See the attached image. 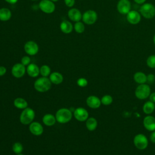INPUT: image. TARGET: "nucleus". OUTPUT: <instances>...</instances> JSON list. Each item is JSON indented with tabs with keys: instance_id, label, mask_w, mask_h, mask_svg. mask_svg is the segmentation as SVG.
<instances>
[{
	"instance_id": "obj_35",
	"label": "nucleus",
	"mask_w": 155,
	"mask_h": 155,
	"mask_svg": "<svg viewBox=\"0 0 155 155\" xmlns=\"http://www.w3.org/2000/svg\"><path fill=\"white\" fill-rule=\"evenodd\" d=\"M65 4L68 7H72L75 4V0H64Z\"/></svg>"
},
{
	"instance_id": "obj_34",
	"label": "nucleus",
	"mask_w": 155,
	"mask_h": 155,
	"mask_svg": "<svg viewBox=\"0 0 155 155\" xmlns=\"http://www.w3.org/2000/svg\"><path fill=\"white\" fill-rule=\"evenodd\" d=\"M155 81V76L153 73H150L147 75V82L149 84H152Z\"/></svg>"
},
{
	"instance_id": "obj_9",
	"label": "nucleus",
	"mask_w": 155,
	"mask_h": 155,
	"mask_svg": "<svg viewBox=\"0 0 155 155\" xmlns=\"http://www.w3.org/2000/svg\"><path fill=\"white\" fill-rule=\"evenodd\" d=\"M117 12L121 15H127L131 8V4L130 0H119L116 5Z\"/></svg>"
},
{
	"instance_id": "obj_10",
	"label": "nucleus",
	"mask_w": 155,
	"mask_h": 155,
	"mask_svg": "<svg viewBox=\"0 0 155 155\" xmlns=\"http://www.w3.org/2000/svg\"><path fill=\"white\" fill-rule=\"evenodd\" d=\"M24 49L27 54L34 56L38 53L39 51V46L36 42L33 41H28L25 43Z\"/></svg>"
},
{
	"instance_id": "obj_3",
	"label": "nucleus",
	"mask_w": 155,
	"mask_h": 155,
	"mask_svg": "<svg viewBox=\"0 0 155 155\" xmlns=\"http://www.w3.org/2000/svg\"><path fill=\"white\" fill-rule=\"evenodd\" d=\"M151 94V88L148 84H139V85L136 87L134 94L135 96L141 100H143L149 97L150 94Z\"/></svg>"
},
{
	"instance_id": "obj_18",
	"label": "nucleus",
	"mask_w": 155,
	"mask_h": 155,
	"mask_svg": "<svg viewBox=\"0 0 155 155\" xmlns=\"http://www.w3.org/2000/svg\"><path fill=\"white\" fill-rule=\"evenodd\" d=\"M26 71L28 75L31 78H35L40 73L39 68L36 64L33 63H30L28 65H27Z\"/></svg>"
},
{
	"instance_id": "obj_20",
	"label": "nucleus",
	"mask_w": 155,
	"mask_h": 155,
	"mask_svg": "<svg viewBox=\"0 0 155 155\" xmlns=\"http://www.w3.org/2000/svg\"><path fill=\"white\" fill-rule=\"evenodd\" d=\"M49 79L50 80L51 83L56 85H58L62 82L64 78L61 73L55 71V72L51 73L50 74Z\"/></svg>"
},
{
	"instance_id": "obj_16",
	"label": "nucleus",
	"mask_w": 155,
	"mask_h": 155,
	"mask_svg": "<svg viewBox=\"0 0 155 155\" xmlns=\"http://www.w3.org/2000/svg\"><path fill=\"white\" fill-rule=\"evenodd\" d=\"M68 18L75 22L80 21L82 19V14L80 10L76 8H72L70 9L68 12Z\"/></svg>"
},
{
	"instance_id": "obj_13",
	"label": "nucleus",
	"mask_w": 155,
	"mask_h": 155,
	"mask_svg": "<svg viewBox=\"0 0 155 155\" xmlns=\"http://www.w3.org/2000/svg\"><path fill=\"white\" fill-rule=\"evenodd\" d=\"M74 117L80 122H84L88 118V113L87 110L82 107L76 108L73 112Z\"/></svg>"
},
{
	"instance_id": "obj_21",
	"label": "nucleus",
	"mask_w": 155,
	"mask_h": 155,
	"mask_svg": "<svg viewBox=\"0 0 155 155\" xmlns=\"http://www.w3.org/2000/svg\"><path fill=\"white\" fill-rule=\"evenodd\" d=\"M155 110V104L150 101L145 102L142 107V110L147 115L151 114Z\"/></svg>"
},
{
	"instance_id": "obj_38",
	"label": "nucleus",
	"mask_w": 155,
	"mask_h": 155,
	"mask_svg": "<svg viewBox=\"0 0 155 155\" xmlns=\"http://www.w3.org/2000/svg\"><path fill=\"white\" fill-rule=\"evenodd\" d=\"M149 99H150L149 101H150L155 104V92L151 93V94L149 96Z\"/></svg>"
},
{
	"instance_id": "obj_4",
	"label": "nucleus",
	"mask_w": 155,
	"mask_h": 155,
	"mask_svg": "<svg viewBox=\"0 0 155 155\" xmlns=\"http://www.w3.org/2000/svg\"><path fill=\"white\" fill-rule=\"evenodd\" d=\"M56 121L60 124H65L68 122L72 117L71 111L65 108L59 109L56 113Z\"/></svg>"
},
{
	"instance_id": "obj_43",
	"label": "nucleus",
	"mask_w": 155,
	"mask_h": 155,
	"mask_svg": "<svg viewBox=\"0 0 155 155\" xmlns=\"http://www.w3.org/2000/svg\"><path fill=\"white\" fill-rule=\"evenodd\" d=\"M17 155H24V154H21H21H18Z\"/></svg>"
},
{
	"instance_id": "obj_33",
	"label": "nucleus",
	"mask_w": 155,
	"mask_h": 155,
	"mask_svg": "<svg viewBox=\"0 0 155 155\" xmlns=\"http://www.w3.org/2000/svg\"><path fill=\"white\" fill-rule=\"evenodd\" d=\"M21 63L22 64H23L25 66L28 65L30 64L31 62V59L29 56H24L21 58Z\"/></svg>"
},
{
	"instance_id": "obj_27",
	"label": "nucleus",
	"mask_w": 155,
	"mask_h": 155,
	"mask_svg": "<svg viewBox=\"0 0 155 155\" xmlns=\"http://www.w3.org/2000/svg\"><path fill=\"white\" fill-rule=\"evenodd\" d=\"M40 74L43 77H47L48 76H50L51 74V69L50 67L47 65H43L39 68Z\"/></svg>"
},
{
	"instance_id": "obj_40",
	"label": "nucleus",
	"mask_w": 155,
	"mask_h": 155,
	"mask_svg": "<svg viewBox=\"0 0 155 155\" xmlns=\"http://www.w3.org/2000/svg\"><path fill=\"white\" fill-rule=\"evenodd\" d=\"M4 1L10 4H15L18 2V0H4Z\"/></svg>"
},
{
	"instance_id": "obj_5",
	"label": "nucleus",
	"mask_w": 155,
	"mask_h": 155,
	"mask_svg": "<svg viewBox=\"0 0 155 155\" xmlns=\"http://www.w3.org/2000/svg\"><path fill=\"white\" fill-rule=\"evenodd\" d=\"M35 116V113L34 110L30 108H26L23 110L20 114L19 120L21 124L24 125L30 124Z\"/></svg>"
},
{
	"instance_id": "obj_39",
	"label": "nucleus",
	"mask_w": 155,
	"mask_h": 155,
	"mask_svg": "<svg viewBox=\"0 0 155 155\" xmlns=\"http://www.w3.org/2000/svg\"><path fill=\"white\" fill-rule=\"evenodd\" d=\"M136 4H140V5H142L143 4H144L146 1V0H133Z\"/></svg>"
},
{
	"instance_id": "obj_31",
	"label": "nucleus",
	"mask_w": 155,
	"mask_h": 155,
	"mask_svg": "<svg viewBox=\"0 0 155 155\" xmlns=\"http://www.w3.org/2000/svg\"><path fill=\"white\" fill-rule=\"evenodd\" d=\"M12 150L16 154H21L23 150L22 145L19 142H15L12 146Z\"/></svg>"
},
{
	"instance_id": "obj_14",
	"label": "nucleus",
	"mask_w": 155,
	"mask_h": 155,
	"mask_svg": "<svg viewBox=\"0 0 155 155\" xmlns=\"http://www.w3.org/2000/svg\"><path fill=\"white\" fill-rule=\"evenodd\" d=\"M144 128L149 131H153L155 130V117L150 114L146 116L143 120Z\"/></svg>"
},
{
	"instance_id": "obj_24",
	"label": "nucleus",
	"mask_w": 155,
	"mask_h": 155,
	"mask_svg": "<svg viewBox=\"0 0 155 155\" xmlns=\"http://www.w3.org/2000/svg\"><path fill=\"white\" fill-rule=\"evenodd\" d=\"M56 117L51 114H46L42 117L43 123L47 126H52L56 123Z\"/></svg>"
},
{
	"instance_id": "obj_7",
	"label": "nucleus",
	"mask_w": 155,
	"mask_h": 155,
	"mask_svg": "<svg viewBox=\"0 0 155 155\" xmlns=\"http://www.w3.org/2000/svg\"><path fill=\"white\" fill-rule=\"evenodd\" d=\"M82 19L85 24L93 25L97 19V14L93 10H88L82 14Z\"/></svg>"
},
{
	"instance_id": "obj_28",
	"label": "nucleus",
	"mask_w": 155,
	"mask_h": 155,
	"mask_svg": "<svg viewBox=\"0 0 155 155\" xmlns=\"http://www.w3.org/2000/svg\"><path fill=\"white\" fill-rule=\"evenodd\" d=\"M73 28L76 33H82L85 31L84 24L81 21L76 22L73 26Z\"/></svg>"
},
{
	"instance_id": "obj_32",
	"label": "nucleus",
	"mask_w": 155,
	"mask_h": 155,
	"mask_svg": "<svg viewBox=\"0 0 155 155\" xmlns=\"http://www.w3.org/2000/svg\"><path fill=\"white\" fill-rule=\"evenodd\" d=\"M77 84L81 87H85L88 85V81L84 78H80L77 81Z\"/></svg>"
},
{
	"instance_id": "obj_2",
	"label": "nucleus",
	"mask_w": 155,
	"mask_h": 155,
	"mask_svg": "<svg viewBox=\"0 0 155 155\" xmlns=\"http://www.w3.org/2000/svg\"><path fill=\"white\" fill-rule=\"evenodd\" d=\"M139 13L145 19H152L155 16V6L151 3L145 2L141 5Z\"/></svg>"
},
{
	"instance_id": "obj_15",
	"label": "nucleus",
	"mask_w": 155,
	"mask_h": 155,
	"mask_svg": "<svg viewBox=\"0 0 155 155\" xmlns=\"http://www.w3.org/2000/svg\"><path fill=\"white\" fill-rule=\"evenodd\" d=\"M86 103L90 108L93 109L98 108L102 104L101 99L98 97L93 95L90 96L87 98Z\"/></svg>"
},
{
	"instance_id": "obj_8",
	"label": "nucleus",
	"mask_w": 155,
	"mask_h": 155,
	"mask_svg": "<svg viewBox=\"0 0 155 155\" xmlns=\"http://www.w3.org/2000/svg\"><path fill=\"white\" fill-rule=\"evenodd\" d=\"M39 7L40 10L45 13L50 14L54 12L55 5L54 2L51 0H42L39 4Z\"/></svg>"
},
{
	"instance_id": "obj_36",
	"label": "nucleus",
	"mask_w": 155,
	"mask_h": 155,
	"mask_svg": "<svg viewBox=\"0 0 155 155\" xmlns=\"http://www.w3.org/2000/svg\"><path fill=\"white\" fill-rule=\"evenodd\" d=\"M150 139L152 143H155V130L151 131V133L150 135Z\"/></svg>"
},
{
	"instance_id": "obj_37",
	"label": "nucleus",
	"mask_w": 155,
	"mask_h": 155,
	"mask_svg": "<svg viewBox=\"0 0 155 155\" xmlns=\"http://www.w3.org/2000/svg\"><path fill=\"white\" fill-rule=\"evenodd\" d=\"M7 71V69L4 66H0V76H4Z\"/></svg>"
},
{
	"instance_id": "obj_41",
	"label": "nucleus",
	"mask_w": 155,
	"mask_h": 155,
	"mask_svg": "<svg viewBox=\"0 0 155 155\" xmlns=\"http://www.w3.org/2000/svg\"><path fill=\"white\" fill-rule=\"evenodd\" d=\"M153 43L155 45V34L154 35V36H153Z\"/></svg>"
},
{
	"instance_id": "obj_11",
	"label": "nucleus",
	"mask_w": 155,
	"mask_h": 155,
	"mask_svg": "<svg viewBox=\"0 0 155 155\" xmlns=\"http://www.w3.org/2000/svg\"><path fill=\"white\" fill-rule=\"evenodd\" d=\"M141 15L139 12L131 10L127 15L126 18L128 23L132 25L138 24L141 21Z\"/></svg>"
},
{
	"instance_id": "obj_6",
	"label": "nucleus",
	"mask_w": 155,
	"mask_h": 155,
	"mask_svg": "<svg viewBox=\"0 0 155 155\" xmlns=\"http://www.w3.org/2000/svg\"><path fill=\"white\" fill-rule=\"evenodd\" d=\"M135 147L139 150H145L148 145V140L145 135L142 133L137 134L133 138Z\"/></svg>"
},
{
	"instance_id": "obj_17",
	"label": "nucleus",
	"mask_w": 155,
	"mask_h": 155,
	"mask_svg": "<svg viewBox=\"0 0 155 155\" xmlns=\"http://www.w3.org/2000/svg\"><path fill=\"white\" fill-rule=\"evenodd\" d=\"M29 130L33 135L40 136L42 134L44 129L39 122H32L29 125Z\"/></svg>"
},
{
	"instance_id": "obj_23",
	"label": "nucleus",
	"mask_w": 155,
	"mask_h": 155,
	"mask_svg": "<svg viewBox=\"0 0 155 155\" xmlns=\"http://www.w3.org/2000/svg\"><path fill=\"white\" fill-rule=\"evenodd\" d=\"M12 12L8 8L3 7L0 8V21H7L12 18Z\"/></svg>"
},
{
	"instance_id": "obj_26",
	"label": "nucleus",
	"mask_w": 155,
	"mask_h": 155,
	"mask_svg": "<svg viewBox=\"0 0 155 155\" xmlns=\"http://www.w3.org/2000/svg\"><path fill=\"white\" fill-rule=\"evenodd\" d=\"M13 104L15 107L19 109H25L27 107V105H28L27 102L22 97L16 98L14 100Z\"/></svg>"
},
{
	"instance_id": "obj_29",
	"label": "nucleus",
	"mask_w": 155,
	"mask_h": 155,
	"mask_svg": "<svg viewBox=\"0 0 155 155\" xmlns=\"http://www.w3.org/2000/svg\"><path fill=\"white\" fill-rule=\"evenodd\" d=\"M113 97L109 94H105L101 99V104L104 105H110L113 102Z\"/></svg>"
},
{
	"instance_id": "obj_1",
	"label": "nucleus",
	"mask_w": 155,
	"mask_h": 155,
	"mask_svg": "<svg viewBox=\"0 0 155 155\" xmlns=\"http://www.w3.org/2000/svg\"><path fill=\"white\" fill-rule=\"evenodd\" d=\"M51 86L50 80L47 77H41L36 79L34 83L35 90L39 92H45L49 90Z\"/></svg>"
},
{
	"instance_id": "obj_25",
	"label": "nucleus",
	"mask_w": 155,
	"mask_h": 155,
	"mask_svg": "<svg viewBox=\"0 0 155 155\" xmlns=\"http://www.w3.org/2000/svg\"><path fill=\"white\" fill-rule=\"evenodd\" d=\"M86 127L89 131H94L96 130L97 126V120L93 117H88L86 120Z\"/></svg>"
},
{
	"instance_id": "obj_12",
	"label": "nucleus",
	"mask_w": 155,
	"mask_h": 155,
	"mask_svg": "<svg viewBox=\"0 0 155 155\" xmlns=\"http://www.w3.org/2000/svg\"><path fill=\"white\" fill-rule=\"evenodd\" d=\"M25 66L21 63L15 64L12 68V74L14 77L16 78H20L22 77L25 74Z\"/></svg>"
},
{
	"instance_id": "obj_19",
	"label": "nucleus",
	"mask_w": 155,
	"mask_h": 155,
	"mask_svg": "<svg viewBox=\"0 0 155 155\" xmlns=\"http://www.w3.org/2000/svg\"><path fill=\"white\" fill-rule=\"evenodd\" d=\"M60 29L62 33L65 34H69L73 31V26L70 21L64 20L60 24Z\"/></svg>"
},
{
	"instance_id": "obj_44",
	"label": "nucleus",
	"mask_w": 155,
	"mask_h": 155,
	"mask_svg": "<svg viewBox=\"0 0 155 155\" xmlns=\"http://www.w3.org/2000/svg\"><path fill=\"white\" fill-rule=\"evenodd\" d=\"M31 1H36V0H31Z\"/></svg>"
},
{
	"instance_id": "obj_42",
	"label": "nucleus",
	"mask_w": 155,
	"mask_h": 155,
	"mask_svg": "<svg viewBox=\"0 0 155 155\" xmlns=\"http://www.w3.org/2000/svg\"><path fill=\"white\" fill-rule=\"evenodd\" d=\"M51 1H53V2H57V1H59V0H51Z\"/></svg>"
},
{
	"instance_id": "obj_22",
	"label": "nucleus",
	"mask_w": 155,
	"mask_h": 155,
	"mask_svg": "<svg viewBox=\"0 0 155 155\" xmlns=\"http://www.w3.org/2000/svg\"><path fill=\"white\" fill-rule=\"evenodd\" d=\"M133 79L138 84H145L147 82V75L142 71H137L134 74Z\"/></svg>"
},
{
	"instance_id": "obj_30",
	"label": "nucleus",
	"mask_w": 155,
	"mask_h": 155,
	"mask_svg": "<svg viewBox=\"0 0 155 155\" xmlns=\"http://www.w3.org/2000/svg\"><path fill=\"white\" fill-rule=\"evenodd\" d=\"M147 66L151 68H155V54L149 56L146 61Z\"/></svg>"
}]
</instances>
